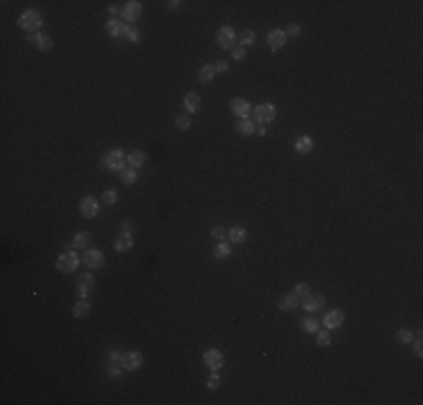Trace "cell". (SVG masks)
Listing matches in <instances>:
<instances>
[{"mask_svg":"<svg viewBox=\"0 0 423 405\" xmlns=\"http://www.w3.org/2000/svg\"><path fill=\"white\" fill-rule=\"evenodd\" d=\"M126 164V153L122 148H110L102 156V169H106L108 174H120Z\"/></svg>","mask_w":423,"mask_h":405,"instance_id":"6da1fadb","label":"cell"},{"mask_svg":"<svg viewBox=\"0 0 423 405\" xmlns=\"http://www.w3.org/2000/svg\"><path fill=\"white\" fill-rule=\"evenodd\" d=\"M16 22L27 34H36V32H40V27H43V16H40L38 9H25V12L18 16Z\"/></svg>","mask_w":423,"mask_h":405,"instance_id":"7a4b0ae2","label":"cell"},{"mask_svg":"<svg viewBox=\"0 0 423 405\" xmlns=\"http://www.w3.org/2000/svg\"><path fill=\"white\" fill-rule=\"evenodd\" d=\"M84 264V259H81V254H76L74 250H66L63 254H58L56 256V270L58 272H63V274H68V272H74L79 266Z\"/></svg>","mask_w":423,"mask_h":405,"instance_id":"3957f363","label":"cell"},{"mask_svg":"<svg viewBox=\"0 0 423 405\" xmlns=\"http://www.w3.org/2000/svg\"><path fill=\"white\" fill-rule=\"evenodd\" d=\"M274 117H277V106L270 104V102H264V104L252 108V120H254V124H259V126H268Z\"/></svg>","mask_w":423,"mask_h":405,"instance_id":"277c9868","label":"cell"},{"mask_svg":"<svg viewBox=\"0 0 423 405\" xmlns=\"http://www.w3.org/2000/svg\"><path fill=\"white\" fill-rule=\"evenodd\" d=\"M216 45H218L220 50H234L236 48V32H234V27L230 25H223L216 30Z\"/></svg>","mask_w":423,"mask_h":405,"instance_id":"5b68a950","label":"cell"},{"mask_svg":"<svg viewBox=\"0 0 423 405\" xmlns=\"http://www.w3.org/2000/svg\"><path fill=\"white\" fill-rule=\"evenodd\" d=\"M142 12H144V7H142V2H140V0H128V2L122 4L120 18L126 22V25H133L135 20H140Z\"/></svg>","mask_w":423,"mask_h":405,"instance_id":"8992f818","label":"cell"},{"mask_svg":"<svg viewBox=\"0 0 423 405\" xmlns=\"http://www.w3.org/2000/svg\"><path fill=\"white\" fill-rule=\"evenodd\" d=\"M81 259H84V264L88 270H99V268H104V264H106V256H104V252L99 250V248H88V250H84Z\"/></svg>","mask_w":423,"mask_h":405,"instance_id":"52a82bcc","label":"cell"},{"mask_svg":"<svg viewBox=\"0 0 423 405\" xmlns=\"http://www.w3.org/2000/svg\"><path fill=\"white\" fill-rule=\"evenodd\" d=\"M202 362H205V367L210 369V372H218L220 367H223L225 362V356L220 349H216V346H210V349L202 354Z\"/></svg>","mask_w":423,"mask_h":405,"instance_id":"ba28073f","label":"cell"},{"mask_svg":"<svg viewBox=\"0 0 423 405\" xmlns=\"http://www.w3.org/2000/svg\"><path fill=\"white\" fill-rule=\"evenodd\" d=\"M344 324V310L342 308H333V310H326L322 318V326L328 328V331H336Z\"/></svg>","mask_w":423,"mask_h":405,"instance_id":"9c48e42d","label":"cell"},{"mask_svg":"<svg viewBox=\"0 0 423 405\" xmlns=\"http://www.w3.org/2000/svg\"><path fill=\"white\" fill-rule=\"evenodd\" d=\"M230 112H232L236 120H243V117H252V106L248 99L243 97H234L230 102Z\"/></svg>","mask_w":423,"mask_h":405,"instance_id":"30bf717a","label":"cell"},{"mask_svg":"<svg viewBox=\"0 0 423 405\" xmlns=\"http://www.w3.org/2000/svg\"><path fill=\"white\" fill-rule=\"evenodd\" d=\"M27 40H30L32 48H36L38 52H50L54 48V40L50 38V34H43V32H36V34H27Z\"/></svg>","mask_w":423,"mask_h":405,"instance_id":"8fae6325","label":"cell"},{"mask_svg":"<svg viewBox=\"0 0 423 405\" xmlns=\"http://www.w3.org/2000/svg\"><path fill=\"white\" fill-rule=\"evenodd\" d=\"M99 205H102V200H97L94 196H84L79 202V212L84 218H94V216L99 214Z\"/></svg>","mask_w":423,"mask_h":405,"instance_id":"7c38bea8","label":"cell"},{"mask_svg":"<svg viewBox=\"0 0 423 405\" xmlns=\"http://www.w3.org/2000/svg\"><path fill=\"white\" fill-rule=\"evenodd\" d=\"M92 286H94V274L84 272L76 277V295H79L81 300H88L90 292H92Z\"/></svg>","mask_w":423,"mask_h":405,"instance_id":"4fadbf2b","label":"cell"},{"mask_svg":"<svg viewBox=\"0 0 423 405\" xmlns=\"http://www.w3.org/2000/svg\"><path fill=\"white\" fill-rule=\"evenodd\" d=\"M142 364H144V356L140 354V351H126L124 358H122V367H124V372H138Z\"/></svg>","mask_w":423,"mask_h":405,"instance_id":"5bb4252c","label":"cell"},{"mask_svg":"<svg viewBox=\"0 0 423 405\" xmlns=\"http://www.w3.org/2000/svg\"><path fill=\"white\" fill-rule=\"evenodd\" d=\"M324 306H326V297L324 295H313V292H310V295H306L304 300H302V308L310 315H313L315 310H322Z\"/></svg>","mask_w":423,"mask_h":405,"instance_id":"9a60e30c","label":"cell"},{"mask_svg":"<svg viewBox=\"0 0 423 405\" xmlns=\"http://www.w3.org/2000/svg\"><path fill=\"white\" fill-rule=\"evenodd\" d=\"M234 133L241 135V138H250V135L256 133V124L252 117H243V120L234 122Z\"/></svg>","mask_w":423,"mask_h":405,"instance_id":"2e32d148","label":"cell"},{"mask_svg":"<svg viewBox=\"0 0 423 405\" xmlns=\"http://www.w3.org/2000/svg\"><path fill=\"white\" fill-rule=\"evenodd\" d=\"M133 246H135V241H133V232H120V230H117L115 243H112L115 252H128V250H133Z\"/></svg>","mask_w":423,"mask_h":405,"instance_id":"e0dca14e","label":"cell"},{"mask_svg":"<svg viewBox=\"0 0 423 405\" xmlns=\"http://www.w3.org/2000/svg\"><path fill=\"white\" fill-rule=\"evenodd\" d=\"M266 40H268V48L272 50V52H277V50H282L284 45L288 43V36L284 30H270L268 36H266Z\"/></svg>","mask_w":423,"mask_h":405,"instance_id":"ac0fdd59","label":"cell"},{"mask_svg":"<svg viewBox=\"0 0 423 405\" xmlns=\"http://www.w3.org/2000/svg\"><path fill=\"white\" fill-rule=\"evenodd\" d=\"M182 106H184V110H187V115H194V112H198V110H200V106H202L200 94L194 92V90L184 92V97H182Z\"/></svg>","mask_w":423,"mask_h":405,"instance_id":"d6986e66","label":"cell"},{"mask_svg":"<svg viewBox=\"0 0 423 405\" xmlns=\"http://www.w3.org/2000/svg\"><path fill=\"white\" fill-rule=\"evenodd\" d=\"M90 241H92V234L86 232V230H81V232H76L74 236L70 238V248H72V250H88Z\"/></svg>","mask_w":423,"mask_h":405,"instance_id":"ffe728a7","label":"cell"},{"mask_svg":"<svg viewBox=\"0 0 423 405\" xmlns=\"http://www.w3.org/2000/svg\"><path fill=\"white\" fill-rule=\"evenodd\" d=\"M126 27H128V25H126L122 18H108V20H106V32H108V36H112V38L124 36Z\"/></svg>","mask_w":423,"mask_h":405,"instance_id":"44dd1931","label":"cell"},{"mask_svg":"<svg viewBox=\"0 0 423 405\" xmlns=\"http://www.w3.org/2000/svg\"><path fill=\"white\" fill-rule=\"evenodd\" d=\"M302 304V300L295 295V292H286V295H282V300H279V310H297Z\"/></svg>","mask_w":423,"mask_h":405,"instance_id":"7402d4cb","label":"cell"},{"mask_svg":"<svg viewBox=\"0 0 423 405\" xmlns=\"http://www.w3.org/2000/svg\"><path fill=\"white\" fill-rule=\"evenodd\" d=\"M212 256H214V259H218V261L232 256V243H230V241H218L214 246V250H212Z\"/></svg>","mask_w":423,"mask_h":405,"instance_id":"603a6c76","label":"cell"},{"mask_svg":"<svg viewBox=\"0 0 423 405\" xmlns=\"http://www.w3.org/2000/svg\"><path fill=\"white\" fill-rule=\"evenodd\" d=\"M228 238L232 246H238V243H243L248 238V230L241 228V225H234V228L228 230Z\"/></svg>","mask_w":423,"mask_h":405,"instance_id":"cb8c5ba5","label":"cell"},{"mask_svg":"<svg viewBox=\"0 0 423 405\" xmlns=\"http://www.w3.org/2000/svg\"><path fill=\"white\" fill-rule=\"evenodd\" d=\"M72 315H74L76 320H86L90 315V302L88 300H76L74 306H72Z\"/></svg>","mask_w":423,"mask_h":405,"instance_id":"d4e9b609","label":"cell"},{"mask_svg":"<svg viewBox=\"0 0 423 405\" xmlns=\"http://www.w3.org/2000/svg\"><path fill=\"white\" fill-rule=\"evenodd\" d=\"M295 151L300 153V156H308V153L313 151V138H308V135H300V138L295 140Z\"/></svg>","mask_w":423,"mask_h":405,"instance_id":"484cf974","label":"cell"},{"mask_svg":"<svg viewBox=\"0 0 423 405\" xmlns=\"http://www.w3.org/2000/svg\"><path fill=\"white\" fill-rule=\"evenodd\" d=\"M144 162H146V153L140 151V148H135V151H130L128 156H126V164L133 166V169H140V166H144Z\"/></svg>","mask_w":423,"mask_h":405,"instance_id":"4316f807","label":"cell"},{"mask_svg":"<svg viewBox=\"0 0 423 405\" xmlns=\"http://www.w3.org/2000/svg\"><path fill=\"white\" fill-rule=\"evenodd\" d=\"M214 76H216V70H214V66H212V63H207V66H202L200 70H198L196 79L200 81V84H212V81H214Z\"/></svg>","mask_w":423,"mask_h":405,"instance_id":"83f0119b","label":"cell"},{"mask_svg":"<svg viewBox=\"0 0 423 405\" xmlns=\"http://www.w3.org/2000/svg\"><path fill=\"white\" fill-rule=\"evenodd\" d=\"M300 326H302V331H304V333H310V336H315V333L320 331V322L313 318V315H306V318L300 322Z\"/></svg>","mask_w":423,"mask_h":405,"instance_id":"f1b7e54d","label":"cell"},{"mask_svg":"<svg viewBox=\"0 0 423 405\" xmlns=\"http://www.w3.org/2000/svg\"><path fill=\"white\" fill-rule=\"evenodd\" d=\"M254 38H256V34H254V30H243L241 32V36L236 38V43L241 45V48H252L254 45Z\"/></svg>","mask_w":423,"mask_h":405,"instance_id":"f546056e","label":"cell"},{"mask_svg":"<svg viewBox=\"0 0 423 405\" xmlns=\"http://www.w3.org/2000/svg\"><path fill=\"white\" fill-rule=\"evenodd\" d=\"M120 180H122V184H135V180H138V169L124 166V169L120 171Z\"/></svg>","mask_w":423,"mask_h":405,"instance_id":"4dcf8cb0","label":"cell"},{"mask_svg":"<svg viewBox=\"0 0 423 405\" xmlns=\"http://www.w3.org/2000/svg\"><path fill=\"white\" fill-rule=\"evenodd\" d=\"M124 38L128 40V43H140V40H142V30L135 25H128L124 32Z\"/></svg>","mask_w":423,"mask_h":405,"instance_id":"1f68e13d","label":"cell"},{"mask_svg":"<svg viewBox=\"0 0 423 405\" xmlns=\"http://www.w3.org/2000/svg\"><path fill=\"white\" fill-rule=\"evenodd\" d=\"M331 340H333L331 331H328V328H324V326L320 328L318 333H315V342H318V346H328V344H331Z\"/></svg>","mask_w":423,"mask_h":405,"instance_id":"d6a6232c","label":"cell"},{"mask_svg":"<svg viewBox=\"0 0 423 405\" xmlns=\"http://www.w3.org/2000/svg\"><path fill=\"white\" fill-rule=\"evenodd\" d=\"M104 372H106L108 378H122L124 367H122V364H115V362H106L104 364Z\"/></svg>","mask_w":423,"mask_h":405,"instance_id":"836d02e7","label":"cell"},{"mask_svg":"<svg viewBox=\"0 0 423 405\" xmlns=\"http://www.w3.org/2000/svg\"><path fill=\"white\" fill-rule=\"evenodd\" d=\"M396 340L398 342H403V344H410V342L414 340V333H412V328H398V331H396Z\"/></svg>","mask_w":423,"mask_h":405,"instance_id":"e575fe53","label":"cell"},{"mask_svg":"<svg viewBox=\"0 0 423 405\" xmlns=\"http://www.w3.org/2000/svg\"><path fill=\"white\" fill-rule=\"evenodd\" d=\"M205 387L210 392H214V390H218L220 387V376H218V372H212L210 376H207V380H205Z\"/></svg>","mask_w":423,"mask_h":405,"instance_id":"d590c367","label":"cell"},{"mask_svg":"<svg viewBox=\"0 0 423 405\" xmlns=\"http://www.w3.org/2000/svg\"><path fill=\"white\" fill-rule=\"evenodd\" d=\"M189 126H192V115H178L176 117V128L178 130H189Z\"/></svg>","mask_w":423,"mask_h":405,"instance_id":"8d00e7d4","label":"cell"},{"mask_svg":"<svg viewBox=\"0 0 423 405\" xmlns=\"http://www.w3.org/2000/svg\"><path fill=\"white\" fill-rule=\"evenodd\" d=\"M99 200H102L104 205H115V202H117V189H106Z\"/></svg>","mask_w":423,"mask_h":405,"instance_id":"74e56055","label":"cell"},{"mask_svg":"<svg viewBox=\"0 0 423 405\" xmlns=\"http://www.w3.org/2000/svg\"><path fill=\"white\" fill-rule=\"evenodd\" d=\"M292 292H295L300 300H304L306 295H310V286L306 282H300V284H295V288H292Z\"/></svg>","mask_w":423,"mask_h":405,"instance_id":"f35d334b","label":"cell"},{"mask_svg":"<svg viewBox=\"0 0 423 405\" xmlns=\"http://www.w3.org/2000/svg\"><path fill=\"white\" fill-rule=\"evenodd\" d=\"M122 358H124V354H122L120 349H110L106 354V362H115V364H122Z\"/></svg>","mask_w":423,"mask_h":405,"instance_id":"ab89813d","label":"cell"},{"mask_svg":"<svg viewBox=\"0 0 423 405\" xmlns=\"http://www.w3.org/2000/svg\"><path fill=\"white\" fill-rule=\"evenodd\" d=\"M210 236H212V238H216V241H225V238H228V230L220 228V225H216V228H212Z\"/></svg>","mask_w":423,"mask_h":405,"instance_id":"60d3db41","label":"cell"},{"mask_svg":"<svg viewBox=\"0 0 423 405\" xmlns=\"http://www.w3.org/2000/svg\"><path fill=\"white\" fill-rule=\"evenodd\" d=\"M246 54H248V50L241 48V45H236V48L232 50V58H234V61H243V58H246Z\"/></svg>","mask_w":423,"mask_h":405,"instance_id":"b9f144b4","label":"cell"},{"mask_svg":"<svg viewBox=\"0 0 423 405\" xmlns=\"http://www.w3.org/2000/svg\"><path fill=\"white\" fill-rule=\"evenodd\" d=\"M284 32H286V36H300L302 34V27L297 25V22H290V25H288Z\"/></svg>","mask_w":423,"mask_h":405,"instance_id":"7bdbcfd3","label":"cell"},{"mask_svg":"<svg viewBox=\"0 0 423 405\" xmlns=\"http://www.w3.org/2000/svg\"><path fill=\"white\" fill-rule=\"evenodd\" d=\"M410 344H412V349H414V354H416V358H423V342H421V340H412Z\"/></svg>","mask_w":423,"mask_h":405,"instance_id":"ee69618b","label":"cell"},{"mask_svg":"<svg viewBox=\"0 0 423 405\" xmlns=\"http://www.w3.org/2000/svg\"><path fill=\"white\" fill-rule=\"evenodd\" d=\"M164 7L169 9V12H178V9L182 7V2H180V0H166V2H164Z\"/></svg>","mask_w":423,"mask_h":405,"instance_id":"f6af8a7d","label":"cell"},{"mask_svg":"<svg viewBox=\"0 0 423 405\" xmlns=\"http://www.w3.org/2000/svg\"><path fill=\"white\" fill-rule=\"evenodd\" d=\"M108 14H110V18H120L122 7L120 4H108Z\"/></svg>","mask_w":423,"mask_h":405,"instance_id":"bcb514c9","label":"cell"},{"mask_svg":"<svg viewBox=\"0 0 423 405\" xmlns=\"http://www.w3.org/2000/svg\"><path fill=\"white\" fill-rule=\"evenodd\" d=\"M214 70L216 72H228L230 70V63L228 61H216L214 63Z\"/></svg>","mask_w":423,"mask_h":405,"instance_id":"7dc6e473","label":"cell"},{"mask_svg":"<svg viewBox=\"0 0 423 405\" xmlns=\"http://www.w3.org/2000/svg\"><path fill=\"white\" fill-rule=\"evenodd\" d=\"M120 232H133V223H130V220H122V223H120Z\"/></svg>","mask_w":423,"mask_h":405,"instance_id":"c3c4849f","label":"cell"},{"mask_svg":"<svg viewBox=\"0 0 423 405\" xmlns=\"http://www.w3.org/2000/svg\"><path fill=\"white\" fill-rule=\"evenodd\" d=\"M266 133H268V126H256V135L259 138H266Z\"/></svg>","mask_w":423,"mask_h":405,"instance_id":"681fc988","label":"cell"}]
</instances>
